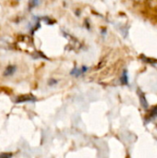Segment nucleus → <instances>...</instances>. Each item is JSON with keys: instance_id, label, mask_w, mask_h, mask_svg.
<instances>
[{"instance_id": "f03ea898", "label": "nucleus", "mask_w": 157, "mask_h": 158, "mask_svg": "<svg viewBox=\"0 0 157 158\" xmlns=\"http://www.w3.org/2000/svg\"><path fill=\"white\" fill-rule=\"evenodd\" d=\"M16 71H17V67L15 65H9L6 68L3 75H4V77H10V76L14 75Z\"/></svg>"}, {"instance_id": "39448f33", "label": "nucleus", "mask_w": 157, "mask_h": 158, "mask_svg": "<svg viewBox=\"0 0 157 158\" xmlns=\"http://www.w3.org/2000/svg\"><path fill=\"white\" fill-rule=\"evenodd\" d=\"M39 4V0H29V8L31 9L35 6H37Z\"/></svg>"}, {"instance_id": "f257e3e1", "label": "nucleus", "mask_w": 157, "mask_h": 158, "mask_svg": "<svg viewBox=\"0 0 157 158\" xmlns=\"http://www.w3.org/2000/svg\"><path fill=\"white\" fill-rule=\"evenodd\" d=\"M36 98L32 95H22L19 96L16 99V103L17 104H20V103H26V102H35Z\"/></svg>"}, {"instance_id": "6e6552de", "label": "nucleus", "mask_w": 157, "mask_h": 158, "mask_svg": "<svg viewBox=\"0 0 157 158\" xmlns=\"http://www.w3.org/2000/svg\"><path fill=\"white\" fill-rule=\"evenodd\" d=\"M135 1H137V2H140V1H143V0H135Z\"/></svg>"}, {"instance_id": "7ed1b4c3", "label": "nucleus", "mask_w": 157, "mask_h": 158, "mask_svg": "<svg viewBox=\"0 0 157 158\" xmlns=\"http://www.w3.org/2000/svg\"><path fill=\"white\" fill-rule=\"evenodd\" d=\"M140 101H141V105H142V106L143 107V108H148V103H147V100H146V98H145V95H144V94L143 93H141L140 92Z\"/></svg>"}, {"instance_id": "0eeeda50", "label": "nucleus", "mask_w": 157, "mask_h": 158, "mask_svg": "<svg viewBox=\"0 0 157 158\" xmlns=\"http://www.w3.org/2000/svg\"><path fill=\"white\" fill-rule=\"evenodd\" d=\"M13 156V154L11 153H3L0 154V158H10Z\"/></svg>"}, {"instance_id": "423d86ee", "label": "nucleus", "mask_w": 157, "mask_h": 158, "mask_svg": "<svg viewBox=\"0 0 157 158\" xmlns=\"http://www.w3.org/2000/svg\"><path fill=\"white\" fill-rule=\"evenodd\" d=\"M121 82L123 84H128V74H127L126 71L123 72V75L121 77Z\"/></svg>"}, {"instance_id": "20e7f679", "label": "nucleus", "mask_w": 157, "mask_h": 158, "mask_svg": "<svg viewBox=\"0 0 157 158\" xmlns=\"http://www.w3.org/2000/svg\"><path fill=\"white\" fill-rule=\"evenodd\" d=\"M155 118H157V106L154 107L149 113V119Z\"/></svg>"}]
</instances>
